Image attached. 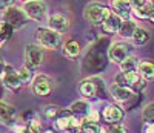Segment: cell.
<instances>
[{
	"label": "cell",
	"mask_w": 154,
	"mask_h": 133,
	"mask_svg": "<svg viewBox=\"0 0 154 133\" xmlns=\"http://www.w3.org/2000/svg\"><path fill=\"white\" fill-rule=\"evenodd\" d=\"M111 14L112 11L106 5L99 3V2H91L89 5L85 6V11H83V17L86 22H89L91 25H100V26Z\"/></svg>",
	"instance_id": "obj_1"
},
{
	"label": "cell",
	"mask_w": 154,
	"mask_h": 133,
	"mask_svg": "<svg viewBox=\"0 0 154 133\" xmlns=\"http://www.w3.org/2000/svg\"><path fill=\"white\" fill-rule=\"evenodd\" d=\"M35 43L45 49H57L62 43V34L46 28H38L34 34Z\"/></svg>",
	"instance_id": "obj_2"
},
{
	"label": "cell",
	"mask_w": 154,
	"mask_h": 133,
	"mask_svg": "<svg viewBox=\"0 0 154 133\" xmlns=\"http://www.w3.org/2000/svg\"><path fill=\"white\" fill-rule=\"evenodd\" d=\"M114 84L128 87L133 92H142L146 87V80H143L142 77H140L139 72H131V74L120 72L119 75L114 77Z\"/></svg>",
	"instance_id": "obj_3"
},
{
	"label": "cell",
	"mask_w": 154,
	"mask_h": 133,
	"mask_svg": "<svg viewBox=\"0 0 154 133\" xmlns=\"http://www.w3.org/2000/svg\"><path fill=\"white\" fill-rule=\"evenodd\" d=\"M2 22L9 25L14 31H17V29H22L23 26L28 23V16H26V12L23 11V8L11 6V8L3 11Z\"/></svg>",
	"instance_id": "obj_4"
},
{
	"label": "cell",
	"mask_w": 154,
	"mask_h": 133,
	"mask_svg": "<svg viewBox=\"0 0 154 133\" xmlns=\"http://www.w3.org/2000/svg\"><path fill=\"white\" fill-rule=\"evenodd\" d=\"M83 66L93 72H99L105 68V54L99 48V45H94L88 51V54L83 60Z\"/></svg>",
	"instance_id": "obj_5"
},
{
	"label": "cell",
	"mask_w": 154,
	"mask_h": 133,
	"mask_svg": "<svg viewBox=\"0 0 154 133\" xmlns=\"http://www.w3.org/2000/svg\"><path fill=\"white\" fill-rule=\"evenodd\" d=\"M43 58H45V52L42 46H38L37 43L26 45V48H25V63H26L28 69L34 71L37 68H40Z\"/></svg>",
	"instance_id": "obj_6"
},
{
	"label": "cell",
	"mask_w": 154,
	"mask_h": 133,
	"mask_svg": "<svg viewBox=\"0 0 154 133\" xmlns=\"http://www.w3.org/2000/svg\"><path fill=\"white\" fill-rule=\"evenodd\" d=\"M131 55H133V48L125 42H116V43L109 45V48H108V60L112 63L120 64L122 61L130 58Z\"/></svg>",
	"instance_id": "obj_7"
},
{
	"label": "cell",
	"mask_w": 154,
	"mask_h": 133,
	"mask_svg": "<svg viewBox=\"0 0 154 133\" xmlns=\"http://www.w3.org/2000/svg\"><path fill=\"white\" fill-rule=\"evenodd\" d=\"M23 11L26 12L28 19L34 20V22H42L46 16V3L43 0H32V2L23 3Z\"/></svg>",
	"instance_id": "obj_8"
},
{
	"label": "cell",
	"mask_w": 154,
	"mask_h": 133,
	"mask_svg": "<svg viewBox=\"0 0 154 133\" xmlns=\"http://www.w3.org/2000/svg\"><path fill=\"white\" fill-rule=\"evenodd\" d=\"M31 89L34 92V95L37 97H48L53 90V81L51 78L40 74V75H35L32 83H31Z\"/></svg>",
	"instance_id": "obj_9"
},
{
	"label": "cell",
	"mask_w": 154,
	"mask_h": 133,
	"mask_svg": "<svg viewBox=\"0 0 154 133\" xmlns=\"http://www.w3.org/2000/svg\"><path fill=\"white\" fill-rule=\"evenodd\" d=\"M111 11L125 22V20H131L134 9L130 3V0H111Z\"/></svg>",
	"instance_id": "obj_10"
},
{
	"label": "cell",
	"mask_w": 154,
	"mask_h": 133,
	"mask_svg": "<svg viewBox=\"0 0 154 133\" xmlns=\"http://www.w3.org/2000/svg\"><path fill=\"white\" fill-rule=\"evenodd\" d=\"M109 92H111V97L114 98V101H117L120 104H128L134 98H137L136 92H133L131 89H128V87H123V86H117V84H112Z\"/></svg>",
	"instance_id": "obj_11"
},
{
	"label": "cell",
	"mask_w": 154,
	"mask_h": 133,
	"mask_svg": "<svg viewBox=\"0 0 154 133\" xmlns=\"http://www.w3.org/2000/svg\"><path fill=\"white\" fill-rule=\"evenodd\" d=\"M2 83L5 87L11 89V90H19L23 84L20 81V77H19V71H16L12 66L6 64V69H5V75H3V80H2Z\"/></svg>",
	"instance_id": "obj_12"
},
{
	"label": "cell",
	"mask_w": 154,
	"mask_h": 133,
	"mask_svg": "<svg viewBox=\"0 0 154 133\" xmlns=\"http://www.w3.org/2000/svg\"><path fill=\"white\" fill-rule=\"evenodd\" d=\"M48 28L59 32V34H63V32H66L68 28H69V19L65 14H60V12L53 14L48 19Z\"/></svg>",
	"instance_id": "obj_13"
},
{
	"label": "cell",
	"mask_w": 154,
	"mask_h": 133,
	"mask_svg": "<svg viewBox=\"0 0 154 133\" xmlns=\"http://www.w3.org/2000/svg\"><path fill=\"white\" fill-rule=\"evenodd\" d=\"M123 115L125 113L122 107H119L117 104H108L103 109V112H102V116H103V119L108 124H119L123 119Z\"/></svg>",
	"instance_id": "obj_14"
},
{
	"label": "cell",
	"mask_w": 154,
	"mask_h": 133,
	"mask_svg": "<svg viewBox=\"0 0 154 133\" xmlns=\"http://www.w3.org/2000/svg\"><path fill=\"white\" fill-rule=\"evenodd\" d=\"M16 116H17V110L12 107L11 104L0 100V123L6 124V126H11L12 123H14Z\"/></svg>",
	"instance_id": "obj_15"
},
{
	"label": "cell",
	"mask_w": 154,
	"mask_h": 133,
	"mask_svg": "<svg viewBox=\"0 0 154 133\" xmlns=\"http://www.w3.org/2000/svg\"><path fill=\"white\" fill-rule=\"evenodd\" d=\"M79 92L80 95L85 98V100H91V98H96L97 97V86L94 83L93 78H86L83 81H80L79 84Z\"/></svg>",
	"instance_id": "obj_16"
},
{
	"label": "cell",
	"mask_w": 154,
	"mask_h": 133,
	"mask_svg": "<svg viewBox=\"0 0 154 133\" xmlns=\"http://www.w3.org/2000/svg\"><path fill=\"white\" fill-rule=\"evenodd\" d=\"M122 23H123V20L112 12V14L102 23V31H103L105 34H116V32L120 31Z\"/></svg>",
	"instance_id": "obj_17"
},
{
	"label": "cell",
	"mask_w": 154,
	"mask_h": 133,
	"mask_svg": "<svg viewBox=\"0 0 154 133\" xmlns=\"http://www.w3.org/2000/svg\"><path fill=\"white\" fill-rule=\"evenodd\" d=\"M80 52H82V48H80V43L77 42V40H69V42H66L65 46H63V55L69 60L77 58L80 55Z\"/></svg>",
	"instance_id": "obj_18"
},
{
	"label": "cell",
	"mask_w": 154,
	"mask_h": 133,
	"mask_svg": "<svg viewBox=\"0 0 154 133\" xmlns=\"http://www.w3.org/2000/svg\"><path fill=\"white\" fill-rule=\"evenodd\" d=\"M69 110H71V112H72V115H74V116H77V118H86V116H88V113L91 112V109H89V104H88L85 100L74 101V103L71 104Z\"/></svg>",
	"instance_id": "obj_19"
},
{
	"label": "cell",
	"mask_w": 154,
	"mask_h": 133,
	"mask_svg": "<svg viewBox=\"0 0 154 133\" xmlns=\"http://www.w3.org/2000/svg\"><path fill=\"white\" fill-rule=\"evenodd\" d=\"M137 72L140 74V77L143 80L151 81V80H154V63L152 61H140Z\"/></svg>",
	"instance_id": "obj_20"
},
{
	"label": "cell",
	"mask_w": 154,
	"mask_h": 133,
	"mask_svg": "<svg viewBox=\"0 0 154 133\" xmlns=\"http://www.w3.org/2000/svg\"><path fill=\"white\" fill-rule=\"evenodd\" d=\"M137 28H139V26L136 25L134 20H125V22L122 23V26H120L119 35H120L122 38H133V35H134V32H136Z\"/></svg>",
	"instance_id": "obj_21"
},
{
	"label": "cell",
	"mask_w": 154,
	"mask_h": 133,
	"mask_svg": "<svg viewBox=\"0 0 154 133\" xmlns=\"http://www.w3.org/2000/svg\"><path fill=\"white\" fill-rule=\"evenodd\" d=\"M152 14H154V3H146L145 6H142V8H139V9H134L133 11V16L134 17H137V19H142V20H149L151 17H152Z\"/></svg>",
	"instance_id": "obj_22"
},
{
	"label": "cell",
	"mask_w": 154,
	"mask_h": 133,
	"mask_svg": "<svg viewBox=\"0 0 154 133\" xmlns=\"http://www.w3.org/2000/svg\"><path fill=\"white\" fill-rule=\"evenodd\" d=\"M139 61H137V58L134 57V55H131L130 58H126L125 61H122L119 66H120V71L123 72V74H131V72H137V69H139Z\"/></svg>",
	"instance_id": "obj_23"
},
{
	"label": "cell",
	"mask_w": 154,
	"mask_h": 133,
	"mask_svg": "<svg viewBox=\"0 0 154 133\" xmlns=\"http://www.w3.org/2000/svg\"><path fill=\"white\" fill-rule=\"evenodd\" d=\"M131 40H133V43L136 46H143V45L148 43V40H149V32L145 28H137Z\"/></svg>",
	"instance_id": "obj_24"
},
{
	"label": "cell",
	"mask_w": 154,
	"mask_h": 133,
	"mask_svg": "<svg viewBox=\"0 0 154 133\" xmlns=\"http://www.w3.org/2000/svg\"><path fill=\"white\" fill-rule=\"evenodd\" d=\"M12 32H14V29L11 28L9 25H6V23H0V48H2L8 40L11 38V35H12Z\"/></svg>",
	"instance_id": "obj_25"
},
{
	"label": "cell",
	"mask_w": 154,
	"mask_h": 133,
	"mask_svg": "<svg viewBox=\"0 0 154 133\" xmlns=\"http://www.w3.org/2000/svg\"><path fill=\"white\" fill-rule=\"evenodd\" d=\"M142 116H143V121L146 124H154V103H149L145 106Z\"/></svg>",
	"instance_id": "obj_26"
},
{
	"label": "cell",
	"mask_w": 154,
	"mask_h": 133,
	"mask_svg": "<svg viewBox=\"0 0 154 133\" xmlns=\"http://www.w3.org/2000/svg\"><path fill=\"white\" fill-rule=\"evenodd\" d=\"M102 129L99 127L97 123H89L86 119H83V124L80 129V133H100Z\"/></svg>",
	"instance_id": "obj_27"
},
{
	"label": "cell",
	"mask_w": 154,
	"mask_h": 133,
	"mask_svg": "<svg viewBox=\"0 0 154 133\" xmlns=\"http://www.w3.org/2000/svg\"><path fill=\"white\" fill-rule=\"evenodd\" d=\"M59 113H60V109L57 107V106H54V104H48V106H45V109H43V115L48 119H57Z\"/></svg>",
	"instance_id": "obj_28"
},
{
	"label": "cell",
	"mask_w": 154,
	"mask_h": 133,
	"mask_svg": "<svg viewBox=\"0 0 154 133\" xmlns=\"http://www.w3.org/2000/svg\"><path fill=\"white\" fill-rule=\"evenodd\" d=\"M19 77H20L22 84H29V83H32V80H34L32 71L28 69L26 66H25V68H22V69H19Z\"/></svg>",
	"instance_id": "obj_29"
},
{
	"label": "cell",
	"mask_w": 154,
	"mask_h": 133,
	"mask_svg": "<svg viewBox=\"0 0 154 133\" xmlns=\"http://www.w3.org/2000/svg\"><path fill=\"white\" fill-rule=\"evenodd\" d=\"M26 132L28 133H42V124H40V121L38 119H31V121L28 123V126H26Z\"/></svg>",
	"instance_id": "obj_30"
},
{
	"label": "cell",
	"mask_w": 154,
	"mask_h": 133,
	"mask_svg": "<svg viewBox=\"0 0 154 133\" xmlns=\"http://www.w3.org/2000/svg\"><path fill=\"white\" fill-rule=\"evenodd\" d=\"M94 80V83L97 86V97L99 98H105V83H103V80H100L97 77H91Z\"/></svg>",
	"instance_id": "obj_31"
},
{
	"label": "cell",
	"mask_w": 154,
	"mask_h": 133,
	"mask_svg": "<svg viewBox=\"0 0 154 133\" xmlns=\"http://www.w3.org/2000/svg\"><path fill=\"white\" fill-rule=\"evenodd\" d=\"M106 133H128L126 127L123 124H109V127L106 129Z\"/></svg>",
	"instance_id": "obj_32"
},
{
	"label": "cell",
	"mask_w": 154,
	"mask_h": 133,
	"mask_svg": "<svg viewBox=\"0 0 154 133\" xmlns=\"http://www.w3.org/2000/svg\"><path fill=\"white\" fill-rule=\"evenodd\" d=\"M86 121H89V123H97L99 121V112H96V110H91L88 113V116L85 118Z\"/></svg>",
	"instance_id": "obj_33"
},
{
	"label": "cell",
	"mask_w": 154,
	"mask_h": 133,
	"mask_svg": "<svg viewBox=\"0 0 154 133\" xmlns=\"http://www.w3.org/2000/svg\"><path fill=\"white\" fill-rule=\"evenodd\" d=\"M130 3H131L133 9H139V8L145 6V5H146L148 2H146V0H130Z\"/></svg>",
	"instance_id": "obj_34"
},
{
	"label": "cell",
	"mask_w": 154,
	"mask_h": 133,
	"mask_svg": "<svg viewBox=\"0 0 154 133\" xmlns=\"http://www.w3.org/2000/svg\"><path fill=\"white\" fill-rule=\"evenodd\" d=\"M14 2L16 0H0V9H8L11 6H14Z\"/></svg>",
	"instance_id": "obj_35"
},
{
	"label": "cell",
	"mask_w": 154,
	"mask_h": 133,
	"mask_svg": "<svg viewBox=\"0 0 154 133\" xmlns=\"http://www.w3.org/2000/svg\"><path fill=\"white\" fill-rule=\"evenodd\" d=\"M143 133H154V124H146L143 126Z\"/></svg>",
	"instance_id": "obj_36"
},
{
	"label": "cell",
	"mask_w": 154,
	"mask_h": 133,
	"mask_svg": "<svg viewBox=\"0 0 154 133\" xmlns=\"http://www.w3.org/2000/svg\"><path fill=\"white\" fill-rule=\"evenodd\" d=\"M5 69H6V64L3 61H0V80H3V75H5Z\"/></svg>",
	"instance_id": "obj_37"
},
{
	"label": "cell",
	"mask_w": 154,
	"mask_h": 133,
	"mask_svg": "<svg viewBox=\"0 0 154 133\" xmlns=\"http://www.w3.org/2000/svg\"><path fill=\"white\" fill-rule=\"evenodd\" d=\"M3 87H5V86H3V83H0V98L3 97Z\"/></svg>",
	"instance_id": "obj_38"
},
{
	"label": "cell",
	"mask_w": 154,
	"mask_h": 133,
	"mask_svg": "<svg viewBox=\"0 0 154 133\" xmlns=\"http://www.w3.org/2000/svg\"><path fill=\"white\" fill-rule=\"evenodd\" d=\"M43 133H56V130H51V129H49V130H46V132H43Z\"/></svg>",
	"instance_id": "obj_39"
},
{
	"label": "cell",
	"mask_w": 154,
	"mask_h": 133,
	"mask_svg": "<svg viewBox=\"0 0 154 133\" xmlns=\"http://www.w3.org/2000/svg\"><path fill=\"white\" fill-rule=\"evenodd\" d=\"M20 2H23V3H28V2H32V0H20Z\"/></svg>",
	"instance_id": "obj_40"
},
{
	"label": "cell",
	"mask_w": 154,
	"mask_h": 133,
	"mask_svg": "<svg viewBox=\"0 0 154 133\" xmlns=\"http://www.w3.org/2000/svg\"><path fill=\"white\" fill-rule=\"evenodd\" d=\"M63 133H77V132H72V130H68V132H63Z\"/></svg>",
	"instance_id": "obj_41"
},
{
	"label": "cell",
	"mask_w": 154,
	"mask_h": 133,
	"mask_svg": "<svg viewBox=\"0 0 154 133\" xmlns=\"http://www.w3.org/2000/svg\"><path fill=\"white\" fill-rule=\"evenodd\" d=\"M0 58H2V51H0ZM0 61H2V60H0Z\"/></svg>",
	"instance_id": "obj_42"
}]
</instances>
